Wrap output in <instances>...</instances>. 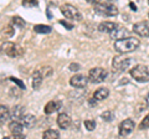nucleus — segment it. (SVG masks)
I'll return each mask as SVG.
<instances>
[{
  "instance_id": "37",
  "label": "nucleus",
  "mask_w": 149,
  "mask_h": 139,
  "mask_svg": "<svg viewBox=\"0 0 149 139\" xmlns=\"http://www.w3.org/2000/svg\"><path fill=\"white\" fill-rule=\"evenodd\" d=\"M148 17H149V14H148Z\"/></svg>"
},
{
  "instance_id": "21",
  "label": "nucleus",
  "mask_w": 149,
  "mask_h": 139,
  "mask_svg": "<svg viewBox=\"0 0 149 139\" xmlns=\"http://www.w3.org/2000/svg\"><path fill=\"white\" fill-rule=\"evenodd\" d=\"M34 31L35 32H37V34H50L51 31H52V27L51 26H49V25H41V24H39V25H35L34 26Z\"/></svg>"
},
{
  "instance_id": "24",
  "label": "nucleus",
  "mask_w": 149,
  "mask_h": 139,
  "mask_svg": "<svg viewBox=\"0 0 149 139\" xmlns=\"http://www.w3.org/2000/svg\"><path fill=\"white\" fill-rule=\"evenodd\" d=\"M14 32H15V29H14V25H6V26L1 30L3 36H5V38H11V36L14 35Z\"/></svg>"
},
{
  "instance_id": "26",
  "label": "nucleus",
  "mask_w": 149,
  "mask_h": 139,
  "mask_svg": "<svg viewBox=\"0 0 149 139\" xmlns=\"http://www.w3.org/2000/svg\"><path fill=\"white\" fill-rule=\"evenodd\" d=\"M39 71L41 72V75H42L44 78H47V77H50L51 75H52V67H50V66H44V67H41Z\"/></svg>"
},
{
  "instance_id": "22",
  "label": "nucleus",
  "mask_w": 149,
  "mask_h": 139,
  "mask_svg": "<svg viewBox=\"0 0 149 139\" xmlns=\"http://www.w3.org/2000/svg\"><path fill=\"white\" fill-rule=\"evenodd\" d=\"M42 137L45 139H57L60 138V133L58 131H55V129H47V131H45Z\"/></svg>"
},
{
  "instance_id": "9",
  "label": "nucleus",
  "mask_w": 149,
  "mask_h": 139,
  "mask_svg": "<svg viewBox=\"0 0 149 139\" xmlns=\"http://www.w3.org/2000/svg\"><path fill=\"white\" fill-rule=\"evenodd\" d=\"M9 131H10V133L17 139L25 138L24 126H22V123L20 120H13V122H10V124H9Z\"/></svg>"
},
{
  "instance_id": "23",
  "label": "nucleus",
  "mask_w": 149,
  "mask_h": 139,
  "mask_svg": "<svg viewBox=\"0 0 149 139\" xmlns=\"http://www.w3.org/2000/svg\"><path fill=\"white\" fill-rule=\"evenodd\" d=\"M11 24L15 27H19V29H22V27H25V25H26L24 19H21L20 16H14L11 19Z\"/></svg>"
},
{
  "instance_id": "5",
  "label": "nucleus",
  "mask_w": 149,
  "mask_h": 139,
  "mask_svg": "<svg viewBox=\"0 0 149 139\" xmlns=\"http://www.w3.org/2000/svg\"><path fill=\"white\" fill-rule=\"evenodd\" d=\"M60 10H61L62 15L68 20H72V21H81L82 20L81 11L78 10L76 6L71 5V4H65V5L60 8Z\"/></svg>"
},
{
  "instance_id": "36",
  "label": "nucleus",
  "mask_w": 149,
  "mask_h": 139,
  "mask_svg": "<svg viewBox=\"0 0 149 139\" xmlns=\"http://www.w3.org/2000/svg\"><path fill=\"white\" fill-rule=\"evenodd\" d=\"M148 4H149V0H148Z\"/></svg>"
},
{
  "instance_id": "31",
  "label": "nucleus",
  "mask_w": 149,
  "mask_h": 139,
  "mask_svg": "<svg viewBox=\"0 0 149 139\" xmlns=\"http://www.w3.org/2000/svg\"><path fill=\"white\" fill-rule=\"evenodd\" d=\"M68 68L71 70V71H78V70L81 68V66H80V63H74V62H73V63L70 65Z\"/></svg>"
},
{
  "instance_id": "27",
  "label": "nucleus",
  "mask_w": 149,
  "mask_h": 139,
  "mask_svg": "<svg viewBox=\"0 0 149 139\" xmlns=\"http://www.w3.org/2000/svg\"><path fill=\"white\" fill-rule=\"evenodd\" d=\"M83 124H85V127H86L87 131H90V132L95 131V128H96V126H97L96 120H93V119H86L85 122H83Z\"/></svg>"
},
{
  "instance_id": "15",
  "label": "nucleus",
  "mask_w": 149,
  "mask_h": 139,
  "mask_svg": "<svg viewBox=\"0 0 149 139\" xmlns=\"http://www.w3.org/2000/svg\"><path fill=\"white\" fill-rule=\"evenodd\" d=\"M61 108V102L58 101H50L46 103L45 108H44V112L46 114H52L55 112H57V111Z\"/></svg>"
},
{
  "instance_id": "19",
  "label": "nucleus",
  "mask_w": 149,
  "mask_h": 139,
  "mask_svg": "<svg viewBox=\"0 0 149 139\" xmlns=\"http://www.w3.org/2000/svg\"><path fill=\"white\" fill-rule=\"evenodd\" d=\"M42 81H44V77H42V75H41V72L37 70V71L34 72V75H32V88L39 90Z\"/></svg>"
},
{
  "instance_id": "18",
  "label": "nucleus",
  "mask_w": 149,
  "mask_h": 139,
  "mask_svg": "<svg viewBox=\"0 0 149 139\" xmlns=\"http://www.w3.org/2000/svg\"><path fill=\"white\" fill-rule=\"evenodd\" d=\"M9 119H10V109L8 106L1 104L0 106V124L6 123Z\"/></svg>"
},
{
  "instance_id": "34",
  "label": "nucleus",
  "mask_w": 149,
  "mask_h": 139,
  "mask_svg": "<svg viewBox=\"0 0 149 139\" xmlns=\"http://www.w3.org/2000/svg\"><path fill=\"white\" fill-rule=\"evenodd\" d=\"M129 5H130V8H132V10H134V11H137V6H136V5H134V4H133V3H130V4H129Z\"/></svg>"
},
{
  "instance_id": "1",
  "label": "nucleus",
  "mask_w": 149,
  "mask_h": 139,
  "mask_svg": "<svg viewBox=\"0 0 149 139\" xmlns=\"http://www.w3.org/2000/svg\"><path fill=\"white\" fill-rule=\"evenodd\" d=\"M139 45H141L139 39L134 38V36H127V38L114 41V50L119 54H128L137 50L139 47Z\"/></svg>"
},
{
  "instance_id": "6",
  "label": "nucleus",
  "mask_w": 149,
  "mask_h": 139,
  "mask_svg": "<svg viewBox=\"0 0 149 139\" xmlns=\"http://www.w3.org/2000/svg\"><path fill=\"white\" fill-rule=\"evenodd\" d=\"M107 77V71L102 67L91 68L88 72V80L92 83H102Z\"/></svg>"
},
{
  "instance_id": "13",
  "label": "nucleus",
  "mask_w": 149,
  "mask_h": 139,
  "mask_svg": "<svg viewBox=\"0 0 149 139\" xmlns=\"http://www.w3.org/2000/svg\"><path fill=\"white\" fill-rule=\"evenodd\" d=\"M128 34V30L125 29V27H123V26H119V25H117L114 27L113 30H112L111 32H109V35H111V38L113 39V40H119V39H123L125 35Z\"/></svg>"
},
{
  "instance_id": "2",
  "label": "nucleus",
  "mask_w": 149,
  "mask_h": 139,
  "mask_svg": "<svg viewBox=\"0 0 149 139\" xmlns=\"http://www.w3.org/2000/svg\"><path fill=\"white\" fill-rule=\"evenodd\" d=\"M129 73L137 82L146 83L149 81V70L146 65H136L133 68H130Z\"/></svg>"
},
{
  "instance_id": "35",
  "label": "nucleus",
  "mask_w": 149,
  "mask_h": 139,
  "mask_svg": "<svg viewBox=\"0 0 149 139\" xmlns=\"http://www.w3.org/2000/svg\"><path fill=\"white\" fill-rule=\"evenodd\" d=\"M146 103H147V106L149 107V92H148V95H147V97H146Z\"/></svg>"
},
{
  "instance_id": "17",
  "label": "nucleus",
  "mask_w": 149,
  "mask_h": 139,
  "mask_svg": "<svg viewBox=\"0 0 149 139\" xmlns=\"http://www.w3.org/2000/svg\"><path fill=\"white\" fill-rule=\"evenodd\" d=\"M117 26V24L113 21H103L101 22L98 25V31L100 32H107V34H109V32L114 29V27Z\"/></svg>"
},
{
  "instance_id": "3",
  "label": "nucleus",
  "mask_w": 149,
  "mask_h": 139,
  "mask_svg": "<svg viewBox=\"0 0 149 139\" xmlns=\"http://www.w3.org/2000/svg\"><path fill=\"white\" fill-rule=\"evenodd\" d=\"M0 52L5 54L9 57H20L24 55V50H22L21 46L6 41L3 45H0Z\"/></svg>"
},
{
  "instance_id": "29",
  "label": "nucleus",
  "mask_w": 149,
  "mask_h": 139,
  "mask_svg": "<svg viewBox=\"0 0 149 139\" xmlns=\"http://www.w3.org/2000/svg\"><path fill=\"white\" fill-rule=\"evenodd\" d=\"M148 128H149V114L146 115L144 119L141 122V124H139V129H142V131H144V129H148Z\"/></svg>"
},
{
  "instance_id": "33",
  "label": "nucleus",
  "mask_w": 149,
  "mask_h": 139,
  "mask_svg": "<svg viewBox=\"0 0 149 139\" xmlns=\"http://www.w3.org/2000/svg\"><path fill=\"white\" fill-rule=\"evenodd\" d=\"M87 3H90V4H93V5H96V4L101 3V0H87Z\"/></svg>"
},
{
  "instance_id": "25",
  "label": "nucleus",
  "mask_w": 149,
  "mask_h": 139,
  "mask_svg": "<svg viewBox=\"0 0 149 139\" xmlns=\"http://www.w3.org/2000/svg\"><path fill=\"white\" fill-rule=\"evenodd\" d=\"M102 119L106 120V122H112L114 119V112L113 111H106V112L102 113Z\"/></svg>"
},
{
  "instance_id": "32",
  "label": "nucleus",
  "mask_w": 149,
  "mask_h": 139,
  "mask_svg": "<svg viewBox=\"0 0 149 139\" xmlns=\"http://www.w3.org/2000/svg\"><path fill=\"white\" fill-rule=\"evenodd\" d=\"M60 24H61V25H63L65 27H67V30H71L72 27H73L71 24H68V22H66V21H60Z\"/></svg>"
},
{
  "instance_id": "7",
  "label": "nucleus",
  "mask_w": 149,
  "mask_h": 139,
  "mask_svg": "<svg viewBox=\"0 0 149 139\" xmlns=\"http://www.w3.org/2000/svg\"><path fill=\"white\" fill-rule=\"evenodd\" d=\"M130 58L125 57V56H116L112 61V67H113L114 71L117 72H124L125 70L129 67L130 65Z\"/></svg>"
},
{
  "instance_id": "4",
  "label": "nucleus",
  "mask_w": 149,
  "mask_h": 139,
  "mask_svg": "<svg viewBox=\"0 0 149 139\" xmlns=\"http://www.w3.org/2000/svg\"><path fill=\"white\" fill-rule=\"evenodd\" d=\"M95 13L98 14L101 16H116L118 15V9L114 4L112 3H106V4H96L95 5Z\"/></svg>"
},
{
  "instance_id": "30",
  "label": "nucleus",
  "mask_w": 149,
  "mask_h": 139,
  "mask_svg": "<svg viewBox=\"0 0 149 139\" xmlns=\"http://www.w3.org/2000/svg\"><path fill=\"white\" fill-rule=\"evenodd\" d=\"M10 81H11V82H14L15 85H17V86H19V88H20V90H25V83L22 82V81H20L19 78H16V77H10Z\"/></svg>"
},
{
  "instance_id": "12",
  "label": "nucleus",
  "mask_w": 149,
  "mask_h": 139,
  "mask_svg": "<svg viewBox=\"0 0 149 139\" xmlns=\"http://www.w3.org/2000/svg\"><path fill=\"white\" fill-rule=\"evenodd\" d=\"M24 115H25V108L21 104L14 106L13 109L10 111V118H13V120H20L21 122Z\"/></svg>"
},
{
  "instance_id": "16",
  "label": "nucleus",
  "mask_w": 149,
  "mask_h": 139,
  "mask_svg": "<svg viewBox=\"0 0 149 139\" xmlns=\"http://www.w3.org/2000/svg\"><path fill=\"white\" fill-rule=\"evenodd\" d=\"M108 96H109V90L106 88V87H101V88H98L93 93V98L97 102H101V101H104L106 98H108Z\"/></svg>"
},
{
  "instance_id": "20",
  "label": "nucleus",
  "mask_w": 149,
  "mask_h": 139,
  "mask_svg": "<svg viewBox=\"0 0 149 139\" xmlns=\"http://www.w3.org/2000/svg\"><path fill=\"white\" fill-rule=\"evenodd\" d=\"M35 122H36V117L34 114H25L21 119V123L25 128H32L35 126Z\"/></svg>"
},
{
  "instance_id": "14",
  "label": "nucleus",
  "mask_w": 149,
  "mask_h": 139,
  "mask_svg": "<svg viewBox=\"0 0 149 139\" xmlns=\"http://www.w3.org/2000/svg\"><path fill=\"white\" fill-rule=\"evenodd\" d=\"M71 123H72V119H71V117H70L68 114H66V113L58 114L57 124H58V127L61 129H67L70 126H71Z\"/></svg>"
},
{
  "instance_id": "10",
  "label": "nucleus",
  "mask_w": 149,
  "mask_h": 139,
  "mask_svg": "<svg viewBox=\"0 0 149 139\" xmlns=\"http://www.w3.org/2000/svg\"><path fill=\"white\" fill-rule=\"evenodd\" d=\"M88 77L85 75H74L70 78V85L74 88H85V87L88 85Z\"/></svg>"
},
{
  "instance_id": "11",
  "label": "nucleus",
  "mask_w": 149,
  "mask_h": 139,
  "mask_svg": "<svg viewBox=\"0 0 149 139\" xmlns=\"http://www.w3.org/2000/svg\"><path fill=\"white\" fill-rule=\"evenodd\" d=\"M133 32L143 38H149V22L141 21L133 25Z\"/></svg>"
},
{
  "instance_id": "28",
  "label": "nucleus",
  "mask_w": 149,
  "mask_h": 139,
  "mask_svg": "<svg viewBox=\"0 0 149 139\" xmlns=\"http://www.w3.org/2000/svg\"><path fill=\"white\" fill-rule=\"evenodd\" d=\"M21 5L25 8H35L39 5V1H37V0H22Z\"/></svg>"
},
{
  "instance_id": "8",
  "label": "nucleus",
  "mask_w": 149,
  "mask_h": 139,
  "mask_svg": "<svg viewBox=\"0 0 149 139\" xmlns=\"http://www.w3.org/2000/svg\"><path fill=\"white\" fill-rule=\"evenodd\" d=\"M134 128H136V123H134L133 119H130V118L124 119L123 122H120V124H119L118 133L120 137H127L134 131Z\"/></svg>"
}]
</instances>
